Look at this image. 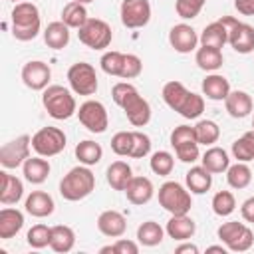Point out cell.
<instances>
[{
  "label": "cell",
  "mask_w": 254,
  "mask_h": 254,
  "mask_svg": "<svg viewBox=\"0 0 254 254\" xmlns=\"http://www.w3.org/2000/svg\"><path fill=\"white\" fill-rule=\"evenodd\" d=\"M111 97L125 111V115H127L131 125L143 127V125L149 123V119H151V105H149L147 99H143L139 95L135 85H131L127 81H119V83L113 85Z\"/></svg>",
  "instance_id": "1"
},
{
  "label": "cell",
  "mask_w": 254,
  "mask_h": 254,
  "mask_svg": "<svg viewBox=\"0 0 254 254\" xmlns=\"http://www.w3.org/2000/svg\"><path fill=\"white\" fill-rule=\"evenodd\" d=\"M93 189H95V175L87 169V165L73 167L60 181V194L65 200H71V202L89 196L93 192Z\"/></svg>",
  "instance_id": "2"
},
{
  "label": "cell",
  "mask_w": 254,
  "mask_h": 254,
  "mask_svg": "<svg viewBox=\"0 0 254 254\" xmlns=\"http://www.w3.org/2000/svg\"><path fill=\"white\" fill-rule=\"evenodd\" d=\"M40 12L32 2H16L12 10V36L20 42L34 40L40 32Z\"/></svg>",
  "instance_id": "3"
},
{
  "label": "cell",
  "mask_w": 254,
  "mask_h": 254,
  "mask_svg": "<svg viewBox=\"0 0 254 254\" xmlns=\"http://www.w3.org/2000/svg\"><path fill=\"white\" fill-rule=\"evenodd\" d=\"M42 103H44L48 115L54 117V119H58V121L69 119L73 113H77L75 99L69 93V89H65L64 85H48L44 89Z\"/></svg>",
  "instance_id": "4"
},
{
  "label": "cell",
  "mask_w": 254,
  "mask_h": 254,
  "mask_svg": "<svg viewBox=\"0 0 254 254\" xmlns=\"http://www.w3.org/2000/svg\"><path fill=\"white\" fill-rule=\"evenodd\" d=\"M159 204L171 214H189L192 200H190L189 190L181 183L167 181L159 189Z\"/></svg>",
  "instance_id": "5"
},
{
  "label": "cell",
  "mask_w": 254,
  "mask_h": 254,
  "mask_svg": "<svg viewBox=\"0 0 254 254\" xmlns=\"http://www.w3.org/2000/svg\"><path fill=\"white\" fill-rule=\"evenodd\" d=\"M220 242H224V246L232 252H246L252 248V242H254V232L242 224V222H224L218 226L216 230Z\"/></svg>",
  "instance_id": "6"
},
{
  "label": "cell",
  "mask_w": 254,
  "mask_h": 254,
  "mask_svg": "<svg viewBox=\"0 0 254 254\" xmlns=\"http://www.w3.org/2000/svg\"><path fill=\"white\" fill-rule=\"evenodd\" d=\"M77 38L81 44H85L91 50H103L111 44L113 32L107 22H103L99 18H87V22L79 28Z\"/></svg>",
  "instance_id": "7"
},
{
  "label": "cell",
  "mask_w": 254,
  "mask_h": 254,
  "mask_svg": "<svg viewBox=\"0 0 254 254\" xmlns=\"http://www.w3.org/2000/svg\"><path fill=\"white\" fill-rule=\"evenodd\" d=\"M171 145L177 153V157L183 163H194L198 159V141L194 135V127L190 125H179L171 133Z\"/></svg>",
  "instance_id": "8"
},
{
  "label": "cell",
  "mask_w": 254,
  "mask_h": 254,
  "mask_svg": "<svg viewBox=\"0 0 254 254\" xmlns=\"http://www.w3.org/2000/svg\"><path fill=\"white\" fill-rule=\"evenodd\" d=\"M32 149L40 157H54L65 149V133L58 127H42L32 137Z\"/></svg>",
  "instance_id": "9"
},
{
  "label": "cell",
  "mask_w": 254,
  "mask_h": 254,
  "mask_svg": "<svg viewBox=\"0 0 254 254\" xmlns=\"http://www.w3.org/2000/svg\"><path fill=\"white\" fill-rule=\"evenodd\" d=\"M67 81L77 95H93L97 91V75L91 64L85 62L73 64L67 69Z\"/></svg>",
  "instance_id": "10"
},
{
  "label": "cell",
  "mask_w": 254,
  "mask_h": 254,
  "mask_svg": "<svg viewBox=\"0 0 254 254\" xmlns=\"http://www.w3.org/2000/svg\"><path fill=\"white\" fill-rule=\"evenodd\" d=\"M30 147H32V137L30 135H20L8 143L2 145L0 149V163L4 169H16L30 159Z\"/></svg>",
  "instance_id": "11"
},
{
  "label": "cell",
  "mask_w": 254,
  "mask_h": 254,
  "mask_svg": "<svg viewBox=\"0 0 254 254\" xmlns=\"http://www.w3.org/2000/svg\"><path fill=\"white\" fill-rule=\"evenodd\" d=\"M77 117H79V123L91 133H103L109 125V117H107L105 105L101 101L89 99V101L81 103L77 109Z\"/></svg>",
  "instance_id": "12"
},
{
  "label": "cell",
  "mask_w": 254,
  "mask_h": 254,
  "mask_svg": "<svg viewBox=\"0 0 254 254\" xmlns=\"http://www.w3.org/2000/svg\"><path fill=\"white\" fill-rule=\"evenodd\" d=\"M119 14L125 28H143L151 20V4L149 0H123Z\"/></svg>",
  "instance_id": "13"
},
{
  "label": "cell",
  "mask_w": 254,
  "mask_h": 254,
  "mask_svg": "<svg viewBox=\"0 0 254 254\" xmlns=\"http://www.w3.org/2000/svg\"><path fill=\"white\" fill-rule=\"evenodd\" d=\"M50 77H52V71H50V65L46 62L34 60L22 67V81L26 83V87H30L34 91L46 89L50 83Z\"/></svg>",
  "instance_id": "14"
},
{
  "label": "cell",
  "mask_w": 254,
  "mask_h": 254,
  "mask_svg": "<svg viewBox=\"0 0 254 254\" xmlns=\"http://www.w3.org/2000/svg\"><path fill=\"white\" fill-rule=\"evenodd\" d=\"M228 44L238 54H250L254 52V28L244 22H234L228 28Z\"/></svg>",
  "instance_id": "15"
},
{
  "label": "cell",
  "mask_w": 254,
  "mask_h": 254,
  "mask_svg": "<svg viewBox=\"0 0 254 254\" xmlns=\"http://www.w3.org/2000/svg\"><path fill=\"white\" fill-rule=\"evenodd\" d=\"M169 44L175 48V52L189 54V52H192L196 48L198 36H196V32H194L192 26H189V24H177L169 32Z\"/></svg>",
  "instance_id": "16"
},
{
  "label": "cell",
  "mask_w": 254,
  "mask_h": 254,
  "mask_svg": "<svg viewBox=\"0 0 254 254\" xmlns=\"http://www.w3.org/2000/svg\"><path fill=\"white\" fill-rule=\"evenodd\" d=\"M97 228L103 236L109 238H119L125 234L127 228V220L119 210H103L97 218Z\"/></svg>",
  "instance_id": "17"
},
{
  "label": "cell",
  "mask_w": 254,
  "mask_h": 254,
  "mask_svg": "<svg viewBox=\"0 0 254 254\" xmlns=\"http://www.w3.org/2000/svg\"><path fill=\"white\" fill-rule=\"evenodd\" d=\"M165 230L173 240L185 242V240L192 238V234L196 230V224L189 214H171V220L167 222Z\"/></svg>",
  "instance_id": "18"
},
{
  "label": "cell",
  "mask_w": 254,
  "mask_h": 254,
  "mask_svg": "<svg viewBox=\"0 0 254 254\" xmlns=\"http://www.w3.org/2000/svg\"><path fill=\"white\" fill-rule=\"evenodd\" d=\"M153 183L151 179L147 177H133L125 189V194H127V200L133 202V204H145L153 198Z\"/></svg>",
  "instance_id": "19"
},
{
  "label": "cell",
  "mask_w": 254,
  "mask_h": 254,
  "mask_svg": "<svg viewBox=\"0 0 254 254\" xmlns=\"http://www.w3.org/2000/svg\"><path fill=\"white\" fill-rule=\"evenodd\" d=\"M24 194V185L18 177L2 171L0 173V202L2 204H16Z\"/></svg>",
  "instance_id": "20"
},
{
  "label": "cell",
  "mask_w": 254,
  "mask_h": 254,
  "mask_svg": "<svg viewBox=\"0 0 254 254\" xmlns=\"http://www.w3.org/2000/svg\"><path fill=\"white\" fill-rule=\"evenodd\" d=\"M54 198L44 192V190H32L30 196L26 198V212L36 216V218H44L50 216L54 212Z\"/></svg>",
  "instance_id": "21"
},
{
  "label": "cell",
  "mask_w": 254,
  "mask_h": 254,
  "mask_svg": "<svg viewBox=\"0 0 254 254\" xmlns=\"http://www.w3.org/2000/svg\"><path fill=\"white\" fill-rule=\"evenodd\" d=\"M24 226V214L18 208H2L0 210V238L8 240L12 236H16Z\"/></svg>",
  "instance_id": "22"
},
{
  "label": "cell",
  "mask_w": 254,
  "mask_h": 254,
  "mask_svg": "<svg viewBox=\"0 0 254 254\" xmlns=\"http://www.w3.org/2000/svg\"><path fill=\"white\" fill-rule=\"evenodd\" d=\"M224 105H226V111L230 117L234 119H242L246 117L250 111H252V97L246 93V91H230L224 99Z\"/></svg>",
  "instance_id": "23"
},
{
  "label": "cell",
  "mask_w": 254,
  "mask_h": 254,
  "mask_svg": "<svg viewBox=\"0 0 254 254\" xmlns=\"http://www.w3.org/2000/svg\"><path fill=\"white\" fill-rule=\"evenodd\" d=\"M202 93L212 101H222L230 93V83L224 75L210 73L202 79Z\"/></svg>",
  "instance_id": "24"
},
{
  "label": "cell",
  "mask_w": 254,
  "mask_h": 254,
  "mask_svg": "<svg viewBox=\"0 0 254 254\" xmlns=\"http://www.w3.org/2000/svg\"><path fill=\"white\" fill-rule=\"evenodd\" d=\"M198 42H200V46H208V48H218L220 50L228 42V28L220 20H216V22L208 24L202 30Z\"/></svg>",
  "instance_id": "25"
},
{
  "label": "cell",
  "mask_w": 254,
  "mask_h": 254,
  "mask_svg": "<svg viewBox=\"0 0 254 254\" xmlns=\"http://www.w3.org/2000/svg\"><path fill=\"white\" fill-rule=\"evenodd\" d=\"M133 179V171L125 161H115L107 167V183L115 190H125L129 181Z\"/></svg>",
  "instance_id": "26"
},
{
  "label": "cell",
  "mask_w": 254,
  "mask_h": 254,
  "mask_svg": "<svg viewBox=\"0 0 254 254\" xmlns=\"http://www.w3.org/2000/svg\"><path fill=\"white\" fill-rule=\"evenodd\" d=\"M22 167H24L26 181L32 185H42L50 175V163L42 157H30V159H26V163Z\"/></svg>",
  "instance_id": "27"
},
{
  "label": "cell",
  "mask_w": 254,
  "mask_h": 254,
  "mask_svg": "<svg viewBox=\"0 0 254 254\" xmlns=\"http://www.w3.org/2000/svg\"><path fill=\"white\" fill-rule=\"evenodd\" d=\"M73 244H75V232L69 226H65V224L52 226V238H50L52 250L65 254V252H69L73 248Z\"/></svg>",
  "instance_id": "28"
},
{
  "label": "cell",
  "mask_w": 254,
  "mask_h": 254,
  "mask_svg": "<svg viewBox=\"0 0 254 254\" xmlns=\"http://www.w3.org/2000/svg\"><path fill=\"white\" fill-rule=\"evenodd\" d=\"M44 42L54 50H64L69 44V26L64 22H52L44 30Z\"/></svg>",
  "instance_id": "29"
},
{
  "label": "cell",
  "mask_w": 254,
  "mask_h": 254,
  "mask_svg": "<svg viewBox=\"0 0 254 254\" xmlns=\"http://www.w3.org/2000/svg\"><path fill=\"white\" fill-rule=\"evenodd\" d=\"M187 187L194 194H202L212 187V173L204 167H192L187 173Z\"/></svg>",
  "instance_id": "30"
},
{
  "label": "cell",
  "mask_w": 254,
  "mask_h": 254,
  "mask_svg": "<svg viewBox=\"0 0 254 254\" xmlns=\"http://www.w3.org/2000/svg\"><path fill=\"white\" fill-rule=\"evenodd\" d=\"M189 89L181 83V81H169V83H165V87H163V99H165V103L173 109V111H181V107H183V103L187 101V97H189Z\"/></svg>",
  "instance_id": "31"
},
{
  "label": "cell",
  "mask_w": 254,
  "mask_h": 254,
  "mask_svg": "<svg viewBox=\"0 0 254 254\" xmlns=\"http://www.w3.org/2000/svg\"><path fill=\"white\" fill-rule=\"evenodd\" d=\"M202 167L210 173H224L228 167H230V159H228V153L220 147H210L206 149V153L202 155Z\"/></svg>",
  "instance_id": "32"
},
{
  "label": "cell",
  "mask_w": 254,
  "mask_h": 254,
  "mask_svg": "<svg viewBox=\"0 0 254 254\" xmlns=\"http://www.w3.org/2000/svg\"><path fill=\"white\" fill-rule=\"evenodd\" d=\"M62 22H64L65 26H69V28H77V30H79V28L87 22L85 4L75 2V0L67 2V4L64 6V10H62Z\"/></svg>",
  "instance_id": "33"
},
{
  "label": "cell",
  "mask_w": 254,
  "mask_h": 254,
  "mask_svg": "<svg viewBox=\"0 0 254 254\" xmlns=\"http://www.w3.org/2000/svg\"><path fill=\"white\" fill-rule=\"evenodd\" d=\"M75 157H77V161H79L81 165L91 167V165H97V163L101 161L103 149H101L99 143L85 139V141H81V143L75 145Z\"/></svg>",
  "instance_id": "34"
},
{
  "label": "cell",
  "mask_w": 254,
  "mask_h": 254,
  "mask_svg": "<svg viewBox=\"0 0 254 254\" xmlns=\"http://www.w3.org/2000/svg\"><path fill=\"white\" fill-rule=\"evenodd\" d=\"M196 65L204 71H216L222 65V52L218 48H208V46H200L196 50Z\"/></svg>",
  "instance_id": "35"
},
{
  "label": "cell",
  "mask_w": 254,
  "mask_h": 254,
  "mask_svg": "<svg viewBox=\"0 0 254 254\" xmlns=\"http://www.w3.org/2000/svg\"><path fill=\"white\" fill-rule=\"evenodd\" d=\"M226 181L232 189H246L252 181V171L246 163L238 161L236 165H230L226 169Z\"/></svg>",
  "instance_id": "36"
},
{
  "label": "cell",
  "mask_w": 254,
  "mask_h": 254,
  "mask_svg": "<svg viewBox=\"0 0 254 254\" xmlns=\"http://www.w3.org/2000/svg\"><path fill=\"white\" fill-rule=\"evenodd\" d=\"M163 234L165 230L159 226V222L155 220H147L137 228V240L143 246H157L163 242Z\"/></svg>",
  "instance_id": "37"
},
{
  "label": "cell",
  "mask_w": 254,
  "mask_h": 254,
  "mask_svg": "<svg viewBox=\"0 0 254 254\" xmlns=\"http://www.w3.org/2000/svg\"><path fill=\"white\" fill-rule=\"evenodd\" d=\"M194 135H196L198 145H212L220 137V127L210 119H202L194 125Z\"/></svg>",
  "instance_id": "38"
},
{
  "label": "cell",
  "mask_w": 254,
  "mask_h": 254,
  "mask_svg": "<svg viewBox=\"0 0 254 254\" xmlns=\"http://www.w3.org/2000/svg\"><path fill=\"white\" fill-rule=\"evenodd\" d=\"M232 155L242 163H248L254 159V131L244 133L240 139L232 143Z\"/></svg>",
  "instance_id": "39"
},
{
  "label": "cell",
  "mask_w": 254,
  "mask_h": 254,
  "mask_svg": "<svg viewBox=\"0 0 254 254\" xmlns=\"http://www.w3.org/2000/svg\"><path fill=\"white\" fill-rule=\"evenodd\" d=\"M236 208V198L230 190H218L214 196H212V210L214 214L218 216H228L232 214Z\"/></svg>",
  "instance_id": "40"
},
{
  "label": "cell",
  "mask_w": 254,
  "mask_h": 254,
  "mask_svg": "<svg viewBox=\"0 0 254 254\" xmlns=\"http://www.w3.org/2000/svg\"><path fill=\"white\" fill-rule=\"evenodd\" d=\"M149 165H151V171L155 175L167 177V175H171V171L175 167V159H173V155L169 151H157V153H153Z\"/></svg>",
  "instance_id": "41"
},
{
  "label": "cell",
  "mask_w": 254,
  "mask_h": 254,
  "mask_svg": "<svg viewBox=\"0 0 254 254\" xmlns=\"http://www.w3.org/2000/svg\"><path fill=\"white\" fill-rule=\"evenodd\" d=\"M50 238H52V226H46V224H36L28 230L26 234V240L32 248H44V246H50Z\"/></svg>",
  "instance_id": "42"
},
{
  "label": "cell",
  "mask_w": 254,
  "mask_h": 254,
  "mask_svg": "<svg viewBox=\"0 0 254 254\" xmlns=\"http://www.w3.org/2000/svg\"><path fill=\"white\" fill-rule=\"evenodd\" d=\"M123 62H125V54L121 52H105L101 56V69L109 75H117L121 77V69H123Z\"/></svg>",
  "instance_id": "43"
},
{
  "label": "cell",
  "mask_w": 254,
  "mask_h": 254,
  "mask_svg": "<svg viewBox=\"0 0 254 254\" xmlns=\"http://www.w3.org/2000/svg\"><path fill=\"white\" fill-rule=\"evenodd\" d=\"M202 111H204V99H202V95L190 91L189 97H187V101L183 103L179 115H183L185 119H196V117H200Z\"/></svg>",
  "instance_id": "44"
},
{
  "label": "cell",
  "mask_w": 254,
  "mask_h": 254,
  "mask_svg": "<svg viewBox=\"0 0 254 254\" xmlns=\"http://www.w3.org/2000/svg\"><path fill=\"white\" fill-rule=\"evenodd\" d=\"M111 149L119 157H131L133 149V131H119L111 139Z\"/></svg>",
  "instance_id": "45"
},
{
  "label": "cell",
  "mask_w": 254,
  "mask_h": 254,
  "mask_svg": "<svg viewBox=\"0 0 254 254\" xmlns=\"http://www.w3.org/2000/svg\"><path fill=\"white\" fill-rule=\"evenodd\" d=\"M206 0H177L175 2V10L183 20H192L200 14L202 6Z\"/></svg>",
  "instance_id": "46"
},
{
  "label": "cell",
  "mask_w": 254,
  "mask_h": 254,
  "mask_svg": "<svg viewBox=\"0 0 254 254\" xmlns=\"http://www.w3.org/2000/svg\"><path fill=\"white\" fill-rule=\"evenodd\" d=\"M151 151V139L149 135L141 133V131H133V149H131V157L133 159H143L147 157Z\"/></svg>",
  "instance_id": "47"
},
{
  "label": "cell",
  "mask_w": 254,
  "mask_h": 254,
  "mask_svg": "<svg viewBox=\"0 0 254 254\" xmlns=\"http://www.w3.org/2000/svg\"><path fill=\"white\" fill-rule=\"evenodd\" d=\"M143 64L135 54H125V62H123V69H121V77L123 79H133L141 73Z\"/></svg>",
  "instance_id": "48"
},
{
  "label": "cell",
  "mask_w": 254,
  "mask_h": 254,
  "mask_svg": "<svg viewBox=\"0 0 254 254\" xmlns=\"http://www.w3.org/2000/svg\"><path fill=\"white\" fill-rule=\"evenodd\" d=\"M137 252H139V246H137L133 240L119 238V240L113 244V254H137Z\"/></svg>",
  "instance_id": "49"
},
{
  "label": "cell",
  "mask_w": 254,
  "mask_h": 254,
  "mask_svg": "<svg viewBox=\"0 0 254 254\" xmlns=\"http://www.w3.org/2000/svg\"><path fill=\"white\" fill-rule=\"evenodd\" d=\"M240 214H242V218H244L246 222H254V196H250V198H246V200L242 202Z\"/></svg>",
  "instance_id": "50"
},
{
  "label": "cell",
  "mask_w": 254,
  "mask_h": 254,
  "mask_svg": "<svg viewBox=\"0 0 254 254\" xmlns=\"http://www.w3.org/2000/svg\"><path fill=\"white\" fill-rule=\"evenodd\" d=\"M234 6L242 16H254V0H234Z\"/></svg>",
  "instance_id": "51"
},
{
  "label": "cell",
  "mask_w": 254,
  "mask_h": 254,
  "mask_svg": "<svg viewBox=\"0 0 254 254\" xmlns=\"http://www.w3.org/2000/svg\"><path fill=\"white\" fill-rule=\"evenodd\" d=\"M175 252H177V254H185V252H189V254H198V248H196L194 244H189V242H187V244L177 246Z\"/></svg>",
  "instance_id": "52"
},
{
  "label": "cell",
  "mask_w": 254,
  "mask_h": 254,
  "mask_svg": "<svg viewBox=\"0 0 254 254\" xmlns=\"http://www.w3.org/2000/svg\"><path fill=\"white\" fill-rule=\"evenodd\" d=\"M206 252H222V254H224V252H226V248H224V246H208V248H206Z\"/></svg>",
  "instance_id": "53"
},
{
  "label": "cell",
  "mask_w": 254,
  "mask_h": 254,
  "mask_svg": "<svg viewBox=\"0 0 254 254\" xmlns=\"http://www.w3.org/2000/svg\"><path fill=\"white\" fill-rule=\"evenodd\" d=\"M75 2H81V4H89V2H93V0H75Z\"/></svg>",
  "instance_id": "54"
},
{
  "label": "cell",
  "mask_w": 254,
  "mask_h": 254,
  "mask_svg": "<svg viewBox=\"0 0 254 254\" xmlns=\"http://www.w3.org/2000/svg\"><path fill=\"white\" fill-rule=\"evenodd\" d=\"M252 131H254V121H252Z\"/></svg>",
  "instance_id": "55"
},
{
  "label": "cell",
  "mask_w": 254,
  "mask_h": 254,
  "mask_svg": "<svg viewBox=\"0 0 254 254\" xmlns=\"http://www.w3.org/2000/svg\"><path fill=\"white\" fill-rule=\"evenodd\" d=\"M10 2H20V0H10Z\"/></svg>",
  "instance_id": "56"
}]
</instances>
